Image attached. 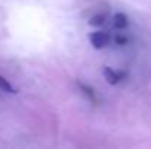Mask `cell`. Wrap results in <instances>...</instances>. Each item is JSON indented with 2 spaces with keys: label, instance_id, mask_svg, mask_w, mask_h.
<instances>
[{
  "label": "cell",
  "instance_id": "obj_1",
  "mask_svg": "<svg viewBox=\"0 0 151 149\" xmlns=\"http://www.w3.org/2000/svg\"><path fill=\"white\" fill-rule=\"evenodd\" d=\"M110 40H111V37L107 31H96V32L90 34V41H91L93 47L97 50L107 47L110 44Z\"/></svg>",
  "mask_w": 151,
  "mask_h": 149
},
{
  "label": "cell",
  "instance_id": "obj_2",
  "mask_svg": "<svg viewBox=\"0 0 151 149\" xmlns=\"http://www.w3.org/2000/svg\"><path fill=\"white\" fill-rule=\"evenodd\" d=\"M104 78H106V81H107L109 83L117 85V83L123 79V75H122L120 72L113 70L111 67H104Z\"/></svg>",
  "mask_w": 151,
  "mask_h": 149
},
{
  "label": "cell",
  "instance_id": "obj_3",
  "mask_svg": "<svg viewBox=\"0 0 151 149\" xmlns=\"http://www.w3.org/2000/svg\"><path fill=\"white\" fill-rule=\"evenodd\" d=\"M113 25H114V28L123 31V29L128 28V25H129L128 16H126L125 13H116V15L113 16Z\"/></svg>",
  "mask_w": 151,
  "mask_h": 149
},
{
  "label": "cell",
  "instance_id": "obj_4",
  "mask_svg": "<svg viewBox=\"0 0 151 149\" xmlns=\"http://www.w3.org/2000/svg\"><path fill=\"white\" fill-rule=\"evenodd\" d=\"M107 21H109L107 13H97V15H94V16H91V18H90L88 24H90L91 26L101 28V26H104V25L107 24Z\"/></svg>",
  "mask_w": 151,
  "mask_h": 149
},
{
  "label": "cell",
  "instance_id": "obj_5",
  "mask_svg": "<svg viewBox=\"0 0 151 149\" xmlns=\"http://www.w3.org/2000/svg\"><path fill=\"white\" fill-rule=\"evenodd\" d=\"M113 41H114V44H117V46H126V44L129 43V37H128L125 32H119L117 35L113 37Z\"/></svg>",
  "mask_w": 151,
  "mask_h": 149
},
{
  "label": "cell",
  "instance_id": "obj_6",
  "mask_svg": "<svg viewBox=\"0 0 151 149\" xmlns=\"http://www.w3.org/2000/svg\"><path fill=\"white\" fill-rule=\"evenodd\" d=\"M79 86H81V89H82L84 95H87V98L90 99V101H93L94 104L97 102V98H96V92H94V89H91V88H90V86H87V85H81V83H79Z\"/></svg>",
  "mask_w": 151,
  "mask_h": 149
},
{
  "label": "cell",
  "instance_id": "obj_7",
  "mask_svg": "<svg viewBox=\"0 0 151 149\" xmlns=\"http://www.w3.org/2000/svg\"><path fill=\"white\" fill-rule=\"evenodd\" d=\"M0 89H1V91H6V92H9V94L16 92V91L12 88V85H10V83H9V82H7L4 78H1V76H0Z\"/></svg>",
  "mask_w": 151,
  "mask_h": 149
}]
</instances>
